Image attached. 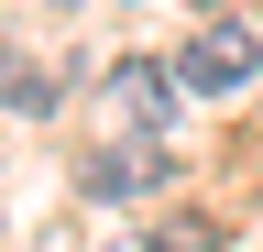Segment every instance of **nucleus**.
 <instances>
[{"instance_id":"obj_1","label":"nucleus","mask_w":263,"mask_h":252,"mask_svg":"<svg viewBox=\"0 0 263 252\" xmlns=\"http://www.w3.org/2000/svg\"><path fill=\"white\" fill-rule=\"evenodd\" d=\"M241 77H252V44H241V33H230V22L209 11V33L176 55V88H197V99H230Z\"/></svg>"},{"instance_id":"obj_2","label":"nucleus","mask_w":263,"mask_h":252,"mask_svg":"<svg viewBox=\"0 0 263 252\" xmlns=\"http://www.w3.org/2000/svg\"><path fill=\"white\" fill-rule=\"evenodd\" d=\"M110 110L132 121V132H154V121H164V77H154V66H121V77H110Z\"/></svg>"},{"instance_id":"obj_3","label":"nucleus","mask_w":263,"mask_h":252,"mask_svg":"<svg viewBox=\"0 0 263 252\" xmlns=\"http://www.w3.org/2000/svg\"><path fill=\"white\" fill-rule=\"evenodd\" d=\"M0 99H11V110H44V99H55V66H44V77H33V66H0Z\"/></svg>"}]
</instances>
